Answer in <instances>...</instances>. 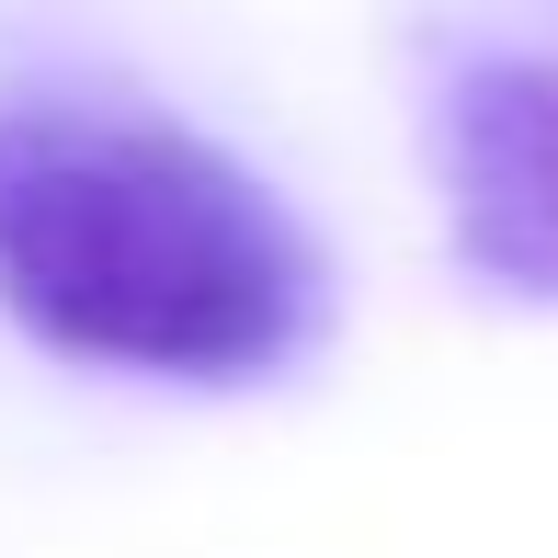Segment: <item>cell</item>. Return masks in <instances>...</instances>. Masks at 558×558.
<instances>
[{
	"instance_id": "obj_1",
	"label": "cell",
	"mask_w": 558,
	"mask_h": 558,
	"mask_svg": "<svg viewBox=\"0 0 558 558\" xmlns=\"http://www.w3.org/2000/svg\"><path fill=\"white\" fill-rule=\"evenodd\" d=\"M0 308L46 353L251 388L319 331V251L228 148L160 114H0Z\"/></svg>"
},
{
	"instance_id": "obj_2",
	"label": "cell",
	"mask_w": 558,
	"mask_h": 558,
	"mask_svg": "<svg viewBox=\"0 0 558 558\" xmlns=\"http://www.w3.org/2000/svg\"><path fill=\"white\" fill-rule=\"evenodd\" d=\"M434 160L478 286L558 296V58H478L434 114Z\"/></svg>"
}]
</instances>
